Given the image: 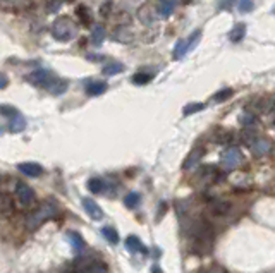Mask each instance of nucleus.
Returning <instances> with one entry per match:
<instances>
[{"label": "nucleus", "instance_id": "f257e3e1", "mask_svg": "<svg viewBox=\"0 0 275 273\" xmlns=\"http://www.w3.org/2000/svg\"><path fill=\"white\" fill-rule=\"evenodd\" d=\"M26 81L34 86L45 88L47 91H50L52 94H62L67 90V85H69L67 81H64V79H61L59 76H55L54 72L45 71V69H38V71H33L31 74H28Z\"/></svg>", "mask_w": 275, "mask_h": 273}, {"label": "nucleus", "instance_id": "f03ea898", "mask_svg": "<svg viewBox=\"0 0 275 273\" xmlns=\"http://www.w3.org/2000/svg\"><path fill=\"white\" fill-rule=\"evenodd\" d=\"M59 212V206L55 199H47L40 205V208H36L34 212H31L26 216V227L28 230H36L38 227H41L45 222H48L50 218H54Z\"/></svg>", "mask_w": 275, "mask_h": 273}, {"label": "nucleus", "instance_id": "7ed1b4c3", "mask_svg": "<svg viewBox=\"0 0 275 273\" xmlns=\"http://www.w3.org/2000/svg\"><path fill=\"white\" fill-rule=\"evenodd\" d=\"M76 34V24L69 16H61L52 26V36L57 41H69Z\"/></svg>", "mask_w": 275, "mask_h": 273}, {"label": "nucleus", "instance_id": "20e7f679", "mask_svg": "<svg viewBox=\"0 0 275 273\" xmlns=\"http://www.w3.org/2000/svg\"><path fill=\"white\" fill-rule=\"evenodd\" d=\"M16 196H17V201L21 203L23 208H30L36 203V194H34L33 187L24 182H17V187H16Z\"/></svg>", "mask_w": 275, "mask_h": 273}, {"label": "nucleus", "instance_id": "39448f33", "mask_svg": "<svg viewBox=\"0 0 275 273\" xmlns=\"http://www.w3.org/2000/svg\"><path fill=\"white\" fill-rule=\"evenodd\" d=\"M241 163H243V153H241V150L236 148V146L225 150L224 155H222V165L227 170L236 169V167H239Z\"/></svg>", "mask_w": 275, "mask_h": 273}, {"label": "nucleus", "instance_id": "423d86ee", "mask_svg": "<svg viewBox=\"0 0 275 273\" xmlns=\"http://www.w3.org/2000/svg\"><path fill=\"white\" fill-rule=\"evenodd\" d=\"M83 206H85V210H86V213L90 215V218H93V220H102L103 218V210L100 208L98 205H96L93 199H90V198H85L83 199Z\"/></svg>", "mask_w": 275, "mask_h": 273}, {"label": "nucleus", "instance_id": "0eeeda50", "mask_svg": "<svg viewBox=\"0 0 275 273\" xmlns=\"http://www.w3.org/2000/svg\"><path fill=\"white\" fill-rule=\"evenodd\" d=\"M17 169H19L21 174H24V176H28V177H40L41 174H43V167L38 165V163H33V162L19 163Z\"/></svg>", "mask_w": 275, "mask_h": 273}, {"label": "nucleus", "instance_id": "6e6552de", "mask_svg": "<svg viewBox=\"0 0 275 273\" xmlns=\"http://www.w3.org/2000/svg\"><path fill=\"white\" fill-rule=\"evenodd\" d=\"M14 212V198L9 192H0V215L7 216Z\"/></svg>", "mask_w": 275, "mask_h": 273}, {"label": "nucleus", "instance_id": "1a4fd4ad", "mask_svg": "<svg viewBox=\"0 0 275 273\" xmlns=\"http://www.w3.org/2000/svg\"><path fill=\"white\" fill-rule=\"evenodd\" d=\"M203 155H205V150H203V148H194L193 152H191L189 155H187L186 162L183 163V169H184V170L193 169V167L198 165V162H200V160L203 158Z\"/></svg>", "mask_w": 275, "mask_h": 273}, {"label": "nucleus", "instance_id": "9d476101", "mask_svg": "<svg viewBox=\"0 0 275 273\" xmlns=\"http://www.w3.org/2000/svg\"><path fill=\"white\" fill-rule=\"evenodd\" d=\"M126 247H127V251H131V253L148 254V249L143 246V243L139 241V237H136V236H129V237H127V239H126Z\"/></svg>", "mask_w": 275, "mask_h": 273}, {"label": "nucleus", "instance_id": "9b49d317", "mask_svg": "<svg viewBox=\"0 0 275 273\" xmlns=\"http://www.w3.org/2000/svg\"><path fill=\"white\" fill-rule=\"evenodd\" d=\"M249 146H251L253 153L258 156L267 155V153L270 152V141H267V139H253V141L249 143Z\"/></svg>", "mask_w": 275, "mask_h": 273}, {"label": "nucleus", "instance_id": "f8f14e48", "mask_svg": "<svg viewBox=\"0 0 275 273\" xmlns=\"http://www.w3.org/2000/svg\"><path fill=\"white\" fill-rule=\"evenodd\" d=\"M210 212L215 216H224L231 212V203L229 201H214L210 205Z\"/></svg>", "mask_w": 275, "mask_h": 273}, {"label": "nucleus", "instance_id": "ddd939ff", "mask_svg": "<svg viewBox=\"0 0 275 273\" xmlns=\"http://www.w3.org/2000/svg\"><path fill=\"white\" fill-rule=\"evenodd\" d=\"M107 91V83L103 81H93L86 86V94L88 96H100Z\"/></svg>", "mask_w": 275, "mask_h": 273}, {"label": "nucleus", "instance_id": "4468645a", "mask_svg": "<svg viewBox=\"0 0 275 273\" xmlns=\"http://www.w3.org/2000/svg\"><path fill=\"white\" fill-rule=\"evenodd\" d=\"M0 5L3 9L17 10V9H26L31 5V0H0Z\"/></svg>", "mask_w": 275, "mask_h": 273}, {"label": "nucleus", "instance_id": "2eb2a0df", "mask_svg": "<svg viewBox=\"0 0 275 273\" xmlns=\"http://www.w3.org/2000/svg\"><path fill=\"white\" fill-rule=\"evenodd\" d=\"M124 205H126V208L129 210H134L138 208L139 205H141V194L139 192H129V194L124 196Z\"/></svg>", "mask_w": 275, "mask_h": 273}, {"label": "nucleus", "instance_id": "dca6fc26", "mask_svg": "<svg viewBox=\"0 0 275 273\" xmlns=\"http://www.w3.org/2000/svg\"><path fill=\"white\" fill-rule=\"evenodd\" d=\"M67 237H69V241H71V246L74 247L76 251H83L86 247L85 239H83V236L79 232H69Z\"/></svg>", "mask_w": 275, "mask_h": 273}, {"label": "nucleus", "instance_id": "f3484780", "mask_svg": "<svg viewBox=\"0 0 275 273\" xmlns=\"http://www.w3.org/2000/svg\"><path fill=\"white\" fill-rule=\"evenodd\" d=\"M76 14H78L79 21L83 26H92V14H90L88 7L86 5H78L76 7Z\"/></svg>", "mask_w": 275, "mask_h": 273}, {"label": "nucleus", "instance_id": "a211bd4d", "mask_svg": "<svg viewBox=\"0 0 275 273\" xmlns=\"http://www.w3.org/2000/svg\"><path fill=\"white\" fill-rule=\"evenodd\" d=\"M24 127H26V121H24V117L21 114H17L16 117L10 119V124H9L10 132H21L24 131Z\"/></svg>", "mask_w": 275, "mask_h": 273}, {"label": "nucleus", "instance_id": "6ab92c4d", "mask_svg": "<svg viewBox=\"0 0 275 273\" xmlns=\"http://www.w3.org/2000/svg\"><path fill=\"white\" fill-rule=\"evenodd\" d=\"M244 34H246V24L239 23V24H236V26L232 28V31H231V34H229V38H231V41L238 43V41H241L243 38H244Z\"/></svg>", "mask_w": 275, "mask_h": 273}, {"label": "nucleus", "instance_id": "aec40b11", "mask_svg": "<svg viewBox=\"0 0 275 273\" xmlns=\"http://www.w3.org/2000/svg\"><path fill=\"white\" fill-rule=\"evenodd\" d=\"M105 28L103 26H100V24H96L95 28H93V33H92V41H93V45H102L103 43V40H105Z\"/></svg>", "mask_w": 275, "mask_h": 273}, {"label": "nucleus", "instance_id": "412c9836", "mask_svg": "<svg viewBox=\"0 0 275 273\" xmlns=\"http://www.w3.org/2000/svg\"><path fill=\"white\" fill-rule=\"evenodd\" d=\"M102 236L105 237L107 243H110V244H117V243H119V234H117V230L114 229V227H110V225L103 227V229H102Z\"/></svg>", "mask_w": 275, "mask_h": 273}, {"label": "nucleus", "instance_id": "4be33fe9", "mask_svg": "<svg viewBox=\"0 0 275 273\" xmlns=\"http://www.w3.org/2000/svg\"><path fill=\"white\" fill-rule=\"evenodd\" d=\"M103 187H105V182L100 179V177H93V179L88 181V189L93 194H100L103 191Z\"/></svg>", "mask_w": 275, "mask_h": 273}, {"label": "nucleus", "instance_id": "5701e85b", "mask_svg": "<svg viewBox=\"0 0 275 273\" xmlns=\"http://www.w3.org/2000/svg\"><path fill=\"white\" fill-rule=\"evenodd\" d=\"M122 71H124V65L119 64V62H110V64H107L105 67H103V74L105 76H116Z\"/></svg>", "mask_w": 275, "mask_h": 273}, {"label": "nucleus", "instance_id": "b1692460", "mask_svg": "<svg viewBox=\"0 0 275 273\" xmlns=\"http://www.w3.org/2000/svg\"><path fill=\"white\" fill-rule=\"evenodd\" d=\"M187 41L186 40H179L176 45V48H174V59H177L179 61L181 57H184V55L187 54Z\"/></svg>", "mask_w": 275, "mask_h": 273}, {"label": "nucleus", "instance_id": "393cba45", "mask_svg": "<svg viewBox=\"0 0 275 273\" xmlns=\"http://www.w3.org/2000/svg\"><path fill=\"white\" fill-rule=\"evenodd\" d=\"M152 79H153L152 74H146V72H138V74H134L133 78H131V81H133L134 85L143 86V85H146V83L152 81Z\"/></svg>", "mask_w": 275, "mask_h": 273}, {"label": "nucleus", "instance_id": "a878e982", "mask_svg": "<svg viewBox=\"0 0 275 273\" xmlns=\"http://www.w3.org/2000/svg\"><path fill=\"white\" fill-rule=\"evenodd\" d=\"M234 94V91H232L231 88H224V90H220L218 93H215L214 94V101H217V103H220V101H225V100H229V98Z\"/></svg>", "mask_w": 275, "mask_h": 273}, {"label": "nucleus", "instance_id": "bb28decb", "mask_svg": "<svg viewBox=\"0 0 275 273\" xmlns=\"http://www.w3.org/2000/svg\"><path fill=\"white\" fill-rule=\"evenodd\" d=\"M109 272V268H107V265L103 263H93L92 267H88L86 270H81L78 273H107Z\"/></svg>", "mask_w": 275, "mask_h": 273}, {"label": "nucleus", "instance_id": "cd10ccee", "mask_svg": "<svg viewBox=\"0 0 275 273\" xmlns=\"http://www.w3.org/2000/svg\"><path fill=\"white\" fill-rule=\"evenodd\" d=\"M203 108H205V105H203V103H189V105H186V107H184L183 114L187 117V115H193V114H196V112L203 110Z\"/></svg>", "mask_w": 275, "mask_h": 273}, {"label": "nucleus", "instance_id": "c85d7f7f", "mask_svg": "<svg viewBox=\"0 0 275 273\" xmlns=\"http://www.w3.org/2000/svg\"><path fill=\"white\" fill-rule=\"evenodd\" d=\"M19 114L17 112V108L10 107V105H0V115H5V117H16V115Z\"/></svg>", "mask_w": 275, "mask_h": 273}, {"label": "nucleus", "instance_id": "c756f323", "mask_svg": "<svg viewBox=\"0 0 275 273\" xmlns=\"http://www.w3.org/2000/svg\"><path fill=\"white\" fill-rule=\"evenodd\" d=\"M200 38H201V31L198 30V31H194L193 34H191L189 38H187V50H193L194 47H196V43L200 41Z\"/></svg>", "mask_w": 275, "mask_h": 273}, {"label": "nucleus", "instance_id": "7c9ffc66", "mask_svg": "<svg viewBox=\"0 0 275 273\" xmlns=\"http://www.w3.org/2000/svg\"><path fill=\"white\" fill-rule=\"evenodd\" d=\"M172 12H174V3L169 2V0L162 2V5H160V14H162L163 17H169Z\"/></svg>", "mask_w": 275, "mask_h": 273}, {"label": "nucleus", "instance_id": "2f4dec72", "mask_svg": "<svg viewBox=\"0 0 275 273\" xmlns=\"http://www.w3.org/2000/svg\"><path fill=\"white\" fill-rule=\"evenodd\" d=\"M238 9L241 10V12H251L253 9H255V3H253V0H241L238 5Z\"/></svg>", "mask_w": 275, "mask_h": 273}, {"label": "nucleus", "instance_id": "473e14b6", "mask_svg": "<svg viewBox=\"0 0 275 273\" xmlns=\"http://www.w3.org/2000/svg\"><path fill=\"white\" fill-rule=\"evenodd\" d=\"M62 0H50V2H48V10H50V12H55V10H59L61 9V5H62Z\"/></svg>", "mask_w": 275, "mask_h": 273}, {"label": "nucleus", "instance_id": "72a5a7b5", "mask_svg": "<svg viewBox=\"0 0 275 273\" xmlns=\"http://www.w3.org/2000/svg\"><path fill=\"white\" fill-rule=\"evenodd\" d=\"M241 122H243L244 125L255 124V117H253L251 114H246V115H243V117H241Z\"/></svg>", "mask_w": 275, "mask_h": 273}, {"label": "nucleus", "instance_id": "f704fd0d", "mask_svg": "<svg viewBox=\"0 0 275 273\" xmlns=\"http://www.w3.org/2000/svg\"><path fill=\"white\" fill-rule=\"evenodd\" d=\"M7 85H9V79H7V76L3 72H0V90H3Z\"/></svg>", "mask_w": 275, "mask_h": 273}, {"label": "nucleus", "instance_id": "c9c22d12", "mask_svg": "<svg viewBox=\"0 0 275 273\" xmlns=\"http://www.w3.org/2000/svg\"><path fill=\"white\" fill-rule=\"evenodd\" d=\"M110 7H112V3L110 2H107L105 5L102 7V10H100V12H102V16L105 17V16H109V12H110Z\"/></svg>", "mask_w": 275, "mask_h": 273}, {"label": "nucleus", "instance_id": "e433bc0d", "mask_svg": "<svg viewBox=\"0 0 275 273\" xmlns=\"http://www.w3.org/2000/svg\"><path fill=\"white\" fill-rule=\"evenodd\" d=\"M236 0H220V9H229Z\"/></svg>", "mask_w": 275, "mask_h": 273}, {"label": "nucleus", "instance_id": "4c0bfd02", "mask_svg": "<svg viewBox=\"0 0 275 273\" xmlns=\"http://www.w3.org/2000/svg\"><path fill=\"white\" fill-rule=\"evenodd\" d=\"M207 273H224L222 268H210V270H207Z\"/></svg>", "mask_w": 275, "mask_h": 273}, {"label": "nucleus", "instance_id": "58836bf2", "mask_svg": "<svg viewBox=\"0 0 275 273\" xmlns=\"http://www.w3.org/2000/svg\"><path fill=\"white\" fill-rule=\"evenodd\" d=\"M152 273H162V270H160L158 267H153V268H152Z\"/></svg>", "mask_w": 275, "mask_h": 273}, {"label": "nucleus", "instance_id": "ea45409f", "mask_svg": "<svg viewBox=\"0 0 275 273\" xmlns=\"http://www.w3.org/2000/svg\"><path fill=\"white\" fill-rule=\"evenodd\" d=\"M0 134H2V129H0Z\"/></svg>", "mask_w": 275, "mask_h": 273}]
</instances>
